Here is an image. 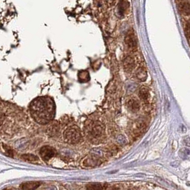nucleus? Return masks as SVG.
<instances>
[{"label": "nucleus", "mask_w": 190, "mask_h": 190, "mask_svg": "<svg viewBox=\"0 0 190 190\" xmlns=\"http://www.w3.org/2000/svg\"><path fill=\"white\" fill-rule=\"evenodd\" d=\"M135 65L136 63L134 59L131 56H128L124 60V62H123V66H124V70L127 71H130L134 70Z\"/></svg>", "instance_id": "0eeeda50"}, {"label": "nucleus", "mask_w": 190, "mask_h": 190, "mask_svg": "<svg viewBox=\"0 0 190 190\" xmlns=\"http://www.w3.org/2000/svg\"><path fill=\"white\" fill-rule=\"evenodd\" d=\"M110 190H122V189H121L119 187H112V188Z\"/></svg>", "instance_id": "dca6fc26"}, {"label": "nucleus", "mask_w": 190, "mask_h": 190, "mask_svg": "<svg viewBox=\"0 0 190 190\" xmlns=\"http://www.w3.org/2000/svg\"><path fill=\"white\" fill-rule=\"evenodd\" d=\"M105 185L100 183L89 184L87 186V190H105Z\"/></svg>", "instance_id": "ddd939ff"}, {"label": "nucleus", "mask_w": 190, "mask_h": 190, "mask_svg": "<svg viewBox=\"0 0 190 190\" xmlns=\"http://www.w3.org/2000/svg\"><path fill=\"white\" fill-rule=\"evenodd\" d=\"M178 1H179V2H182V1H184V0H178Z\"/></svg>", "instance_id": "f3484780"}, {"label": "nucleus", "mask_w": 190, "mask_h": 190, "mask_svg": "<svg viewBox=\"0 0 190 190\" xmlns=\"http://www.w3.org/2000/svg\"><path fill=\"white\" fill-rule=\"evenodd\" d=\"M22 159H24V161L29 162H38L39 159L34 154H23L22 155Z\"/></svg>", "instance_id": "f8f14e48"}, {"label": "nucleus", "mask_w": 190, "mask_h": 190, "mask_svg": "<svg viewBox=\"0 0 190 190\" xmlns=\"http://www.w3.org/2000/svg\"><path fill=\"white\" fill-rule=\"evenodd\" d=\"M41 183L39 182L31 181L22 183L20 185V189L22 190H34L37 189L40 186Z\"/></svg>", "instance_id": "423d86ee"}, {"label": "nucleus", "mask_w": 190, "mask_h": 190, "mask_svg": "<svg viewBox=\"0 0 190 190\" xmlns=\"http://www.w3.org/2000/svg\"><path fill=\"white\" fill-rule=\"evenodd\" d=\"M30 114L33 119L40 124H47L55 115V104L49 97H39L34 100L29 106Z\"/></svg>", "instance_id": "f257e3e1"}, {"label": "nucleus", "mask_w": 190, "mask_h": 190, "mask_svg": "<svg viewBox=\"0 0 190 190\" xmlns=\"http://www.w3.org/2000/svg\"><path fill=\"white\" fill-rule=\"evenodd\" d=\"M39 154L44 161H48L55 155V150L49 146H44L41 148Z\"/></svg>", "instance_id": "7ed1b4c3"}, {"label": "nucleus", "mask_w": 190, "mask_h": 190, "mask_svg": "<svg viewBox=\"0 0 190 190\" xmlns=\"http://www.w3.org/2000/svg\"><path fill=\"white\" fill-rule=\"evenodd\" d=\"M66 142L70 144H75L80 141L81 133L77 127H71L68 128L64 134Z\"/></svg>", "instance_id": "f03ea898"}, {"label": "nucleus", "mask_w": 190, "mask_h": 190, "mask_svg": "<svg viewBox=\"0 0 190 190\" xmlns=\"http://www.w3.org/2000/svg\"><path fill=\"white\" fill-rule=\"evenodd\" d=\"M127 107L132 112H137L140 109V104L136 99L132 98L127 102Z\"/></svg>", "instance_id": "1a4fd4ad"}, {"label": "nucleus", "mask_w": 190, "mask_h": 190, "mask_svg": "<svg viewBox=\"0 0 190 190\" xmlns=\"http://www.w3.org/2000/svg\"><path fill=\"white\" fill-rule=\"evenodd\" d=\"M125 42L129 46V48L132 49V50H135L137 48V37H136L134 33L133 32H128L127 36L125 37Z\"/></svg>", "instance_id": "20e7f679"}, {"label": "nucleus", "mask_w": 190, "mask_h": 190, "mask_svg": "<svg viewBox=\"0 0 190 190\" xmlns=\"http://www.w3.org/2000/svg\"><path fill=\"white\" fill-rule=\"evenodd\" d=\"M136 76L139 81H145L147 77L146 70L144 67H139L136 73Z\"/></svg>", "instance_id": "9b49d317"}, {"label": "nucleus", "mask_w": 190, "mask_h": 190, "mask_svg": "<svg viewBox=\"0 0 190 190\" xmlns=\"http://www.w3.org/2000/svg\"><path fill=\"white\" fill-rule=\"evenodd\" d=\"M106 3H107V5L109 6H112L113 4L115 3L116 0H105Z\"/></svg>", "instance_id": "2eb2a0df"}, {"label": "nucleus", "mask_w": 190, "mask_h": 190, "mask_svg": "<svg viewBox=\"0 0 190 190\" xmlns=\"http://www.w3.org/2000/svg\"><path fill=\"white\" fill-rule=\"evenodd\" d=\"M179 12L185 16L190 15V2L188 1H182L179 4Z\"/></svg>", "instance_id": "6e6552de"}, {"label": "nucleus", "mask_w": 190, "mask_h": 190, "mask_svg": "<svg viewBox=\"0 0 190 190\" xmlns=\"http://www.w3.org/2000/svg\"><path fill=\"white\" fill-rule=\"evenodd\" d=\"M139 97L144 102H147L150 97L149 90L145 87H142L139 91Z\"/></svg>", "instance_id": "9d476101"}, {"label": "nucleus", "mask_w": 190, "mask_h": 190, "mask_svg": "<svg viewBox=\"0 0 190 190\" xmlns=\"http://www.w3.org/2000/svg\"><path fill=\"white\" fill-rule=\"evenodd\" d=\"M104 127L103 124L100 122H96L94 123L91 127V134H92L94 137H99L103 134Z\"/></svg>", "instance_id": "39448f33"}, {"label": "nucleus", "mask_w": 190, "mask_h": 190, "mask_svg": "<svg viewBox=\"0 0 190 190\" xmlns=\"http://www.w3.org/2000/svg\"><path fill=\"white\" fill-rule=\"evenodd\" d=\"M184 34L187 39L190 40V22H187L184 27Z\"/></svg>", "instance_id": "4468645a"}, {"label": "nucleus", "mask_w": 190, "mask_h": 190, "mask_svg": "<svg viewBox=\"0 0 190 190\" xmlns=\"http://www.w3.org/2000/svg\"><path fill=\"white\" fill-rule=\"evenodd\" d=\"M6 190H12V189H6Z\"/></svg>", "instance_id": "a211bd4d"}]
</instances>
